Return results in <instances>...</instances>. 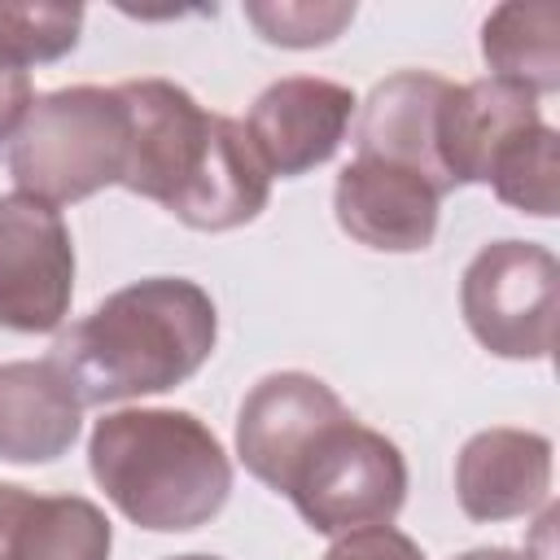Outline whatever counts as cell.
<instances>
[{
    "label": "cell",
    "mask_w": 560,
    "mask_h": 560,
    "mask_svg": "<svg viewBox=\"0 0 560 560\" xmlns=\"http://www.w3.org/2000/svg\"><path fill=\"white\" fill-rule=\"evenodd\" d=\"M26 499H31V490L0 481V560H9V538H13V525L26 508Z\"/></svg>",
    "instance_id": "obj_22"
},
{
    "label": "cell",
    "mask_w": 560,
    "mask_h": 560,
    "mask_svg": "<svg viewBox=\"0 0 560 560\" xmlns=\"http://www.w3.org/2000/svg\"><path fill=\"white\" fill-rule=\"evenodd\" d=\"M245 18L262 31V39L284 48H315L337 39V31L354 18V4H245Z\"/></svg>",
    "instance_id": "obj_19"
},
{
    "label": "cell",
    "mask_w": 560,
    "mask_h": 560,
    "mask_svg": "<svg viewBox=\"0 0 560 560\" xmlns=\"http://www.w3.org/2000/svg\"><path fill=\"white\" fill-rule=\"evenodd\" d=\"M219 337L214 302L184 276H149L109 293L92 315L57 337L52 363L79 402H122L184 385Z\"/></svg>",
    "instance_id": "obj_2"
},
{
    "label": "cell",
    "mask_w": 560,
    "mask_h": 560,
    "mask_svg": "<svg viewBox=\"0 0 560 560\" xmlns=\"http://www.w3.org/2000/svg\"><path fill=\"white\" fill-rule=\"evenodd\" d=\"M560 267L534 241H494L472 254L459 280L468 332L499 359H547L556 341Z\"/></svg>",
    "instance_id": "obj_6"
},
{
    "label": "cell",
    "mask_w": 560,
    "mask_h": 560,
    "mask_svg": "<svg viewBox=\"0 0 560 560\" xmlns=\"http://www.w3.org/2000/svg\"><path fill=\"white\" fill-rule=\"evenodd\" d=\"M114 529L92 499L79 494H31L13 538L9 560H109Z\"/></svg>",
    "instance_id": "obj_16"
},
{
    "label": "cell",
    "mask_w": 560,
    "mask_h": 560,
    "mask_svg": "<svg viewBox=\"0 0 560 560\" xmlns=\"http://www.w3.org/2000/svg\"><path fill=\"white\" fill-rule=\"evenodd\" d=\"M171 560H219V556H171Z\"/></svg>",
    "instance_id": "obj_24"
},
{
    "label": "cell",
    "mask_w": 560,
    "mask_h": 560,
    "mask_svg": "<svg viewBox=\"0 0 560 560\" xmlns=\"http://www.w3.org/2000/svg\"><path fill=\"white\" fill-rule=\"evenodd\" d=\"M481 57L494 79L551 96L560 88V9L556 4H499L481 22Z\"/></svg>",
    "instance_id": "obj_15"
},
{
    "label": "cell",
    "mask_w": 560,
    "mask_h": 560,
    "mask_svg": "<svg viewBox=\"0 0 560 560\" xmlns=\"http://www.w3.org/2000/svg\"><path fill=\"white\" fill-rule=\"evenodd\" d=\"M131 118L122 188L166 206L197 232H228L262 214L271 175L245 127L210 114L171 79L118 83Z\"/></svg>",
    "instance_id": "obj_1"
},
{
    "label": "cell",
    "mask_w": 560,
    "mask_h": 560,
    "mask_svg": "<svg viewBox=\"0 0 560 560\" xmlns=\"http://www.w3.org/2000/svg\"><path fill=\"white\" fill-rule=\"evenodd\" d=\"M88 464L105 499L131 525L158 534L214 521L232 494L228 451L192 411H114L96 420Z\"/></svg>",
    "instance_id": "obj_3"
},
{
    "label": "cell",
    "mask_w": 560,
    "mask_h": 560,
    "mask_svg": "<svg viewBox=\"0 0 560 560\" xmlns=\"http://www.w3.org/2000/svg\"><path fill=\"white\" fill-rule=\"evenodd\" d=\"M455 494L468 521H512L551 494V442L529 429H481L455 459Z\"/></svg>",
    "instance_id": "obj_12"
},
{
    "label": "cell",
    "mask_w": 560,
    "mask_h": 560,
    "mask_svg": "<svg viewBox=\"0 0 560 560\" xmlns=\"http://www.w3.org/2000/svg\"><path fill=\"white\" fill-rule=\"evenodd\" d=\"M31 101H35V92H31L26 61L0 44V140L13 136V127L22 122V114L31 109Z\"/></svg>",
    "instance_id": "obj_21"
},
{
    "label": "cell",
    "mask_w": 560,
    "mask_h": 560,
    "mask_svg": "<svg viewBox=\"0 0 560 560\" xmlns=\"http://www.w3.org/2000/svg\"><path fill=\"white\" fill-rule=\"evenodd\" d=\"M127 136L131 118L118 88H57L31 101L9 136L4 166L26 197L66 206L122 184Z\"/></svg>",
    "instance_id": "obj_4"
},
{
    "label": "cell",
    "mask_w": 560,
    "mask_h": 560,
    "mask_svg": "<svg viewBox=\"0 0 560 560\" xmlns=\"http://www.w3.org/2000/svg\"><path fill=\"white\" fill-rule=\"evenodd\" d=\"M446 92H451V83L429 70H398V74L381 79L368 92L363 118L354 131L359 158H376V162L416 171L438 192H451V179H446V166L438 153V122H442Z\"/></svg>",
    "instance_id": "obj_11"
},
{
    "label": "cell",
    "mask_w": 560,
    "mask_h": 560,
    "mask_svg": "<svg viewBox=\"0 0 560 560\" xmlns=\"http://www.w3.org/2000/svg\"><path fill=\"white\" fill-rule=\"evenodd\" d=\"M538 122H542L538 96H529L516 83H503L494 74L472 83H451L438 122V153L451 188L486 184L494 158Z\"/></svg>",
    "instance_id": "obj_13"
},
{
    "label": "cell",
    "mask_w": 560,
    "mask_h": 560,
    "mask_svg": "<svg viewBox=\"0 0 560 560\" xmlns=\"http://www.w3.org/2000/svg\"><path fill=\"white\" fill-rule=\"evenodd\" d=\"M346 411V402L311 372H271L262 376L236 416V455L241 464L271 486L276 494L284 490L293 464L306 455V446L337 424Z\"/></svg>",
    "instance_id": "obj_9"
},
{
    "label": "cell",
    "mask_w": 560,
    "mask_h": 560,
    "mask_svg": "<svg viewBox=\"0 0 560 560\" xmlns=\"http://www.w3.org/2000/svg\"><path fill=\"white\" fill-rule=\"evenodd\" d=\"M438 201L442 192L429 179L376 158H354L332 188V210L341 232L385 254L429 249L438 232Z\"/></svg>",
    "instance_id": "obj_10"
},
{
    "label": "cell",
    "mask_w": 560,
    "mask_h": 560,
    "mask_svg": "<svg viewBox=\"0 0 560 560\" xmlns=\"http://www.w3.org/2000/svg\"><path fill=\"white\" fill-rule=\"evenodd\" d=\"M79 4H0V44L31 61H57L79 44Z\"/></svg>",
    "instance_id": "obj_18"
},
{
    "label": "cell",
    "mask_w": 560,
    "mask_h": 560,
    "mask_svg": "<svg viewBox=\"0 0 560 560\" xmlns=\"http://www.w3.org/2000/svg\"><path fill=\"white\" fill-rule=\"evenodd\" d=\"M455 560H542V556H529V551H508V547H477V551H464Z\"/></svg>",
    "instance_id": "obj_23"
},
{
    "label": "cell",
    "mask_w": 560,
    "mask_h": 560,
    "mask_svg": "<svg viewBox=\"0 0 560 560\" xmlns=\"http://www.w3.org/2000/svg\"><path fill=\"white\" fill-rule=\"evenodd\" d=\"M74 293V245L57 206L26 192L0 197V328L52 332Z\"/></svg>",
    "instance_id": "obj_7"
},
{
    "label": "cell",
    "mask_w": 560,
    "mask_h": 560,
    "mask_svg": "<svg viewBox=\"0 0 560 560\" xmlns=\"http://www.w3.org/2000/svg\"><path fill=\"white\" fill-rule=\"evenodd\" d=\"M556 175H560V140L547 122L521 131L490 166V188L499 192V201L551 219L556 214Z\"/></svg>",
    "instance_id": "obj_17"
},
{
    "label": "cell",
    "mask_w": 560,
    "mask_h": 560,
    "mask_svg": "<svg viewBox=\"0 0 560 560\" xmlns=\"http://www.w3.org/2000/svg\"><path fill=\"white\" fill-rule=\"evenodd\" d=\"M354 114V92L319 74H289L258 92L245 114V136L267 175L293 179L337 153Z\"/></svg>",
    "instance_id": "obj_8"
},
{
    "label": "cell",
    "mask_w": 560,
    "mask_h": 560,
    "mask_svg": "<svg viewBox=\"0 0 560 560\" xmlns=\"http://www.w3.org/2000/svg\"><path fill=\"white\" fill-rule=\"evenodd\" d=\"M324 560H424V551L394 525H363V529L337 534Z\"/></svg>",
    "instance_id": "obj_20"
},
{
    "label": "cell",
    "mask_w": 560,
    "mask_h": 560,
    "mask_svg": "<svg viewBox=\"0 0 560 560\" xmlns=\"http://www.w3.org/2000/svg\"><path fill=\"white\" fill-rule=\"evenodd\" d=\"M83 402L66 372L44 363H0V459L48 464L79 438Z\"/></svg>",
    "instance_id": "obj_14"
},
{
    "label": "cell",
    "mask_w": 560,
    "mask_h": 560,
    "mask_svg": "<svg viewBox=\"0 0 560 560\" xmlns=\"http://www.w3.org/2000/svg\"><path fill=\"white\" fill-rule=\"evenodd\" d=\"M280 494L315 534L389 525L407 499V459L385 433L341 416L306 446Z\"/></svg>",
    "instance_id": "obj_5"
}]
</instances>
